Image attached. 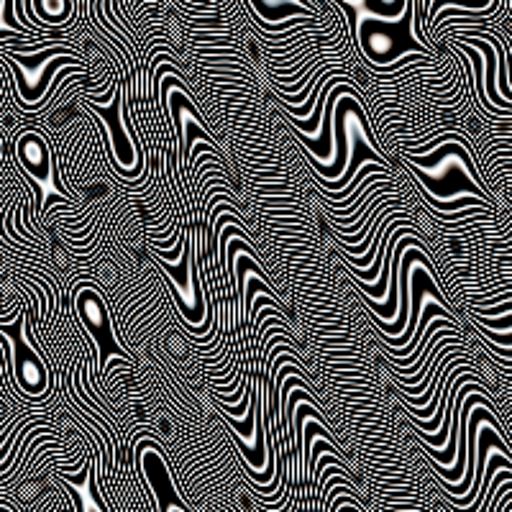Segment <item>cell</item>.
Returning <instances> with one entry per match:
<instances>
[{
    "mask_svg": "<svg viewBox=\"0 0 512 512\" xmlns=\"http://www.w3.org/2000/svg\"><path fill=\"white\" fill-rule=\"evenodd\" d=\"M16 344V361H13V379L16 382L8 384L13 392L24 390L26 395H47L49 384H52V354L49 351H39L36 346H31L29 338L21 336L13 338Z\"/></svg>",
    "mask_w": 512,
    "mask_h": 512,
    "instance_id": "1",
    "label": "cell"
},
{
    "mask_svg": "<svg viewBox=\"0 0 512 512\" xmlns=\"http://www.w3.org/2000/svg\"><path fill=\"white\" fill-rule=\"evenodd\" d=\"M16 157L18 162L29 169L36 180H49L54 172V152H52V141L44 134H24L18 136L16 141Z\"/></svg>",
    "mask_w": 512,
    "mask_h": 512,
    "instance_id": "2",
    "label": "cell"
},
{
    "mask_svg": "<svg viewBox=\"0 0 512 512\" xmlns=\"http://www.w3.org/2000/svg\"><path fill=\"white\" fill-rule=\"evenodd\" d=\"M472 323H479V326L495 328V331H512V313L497 315V318H484V315L472 313Z\"/></svg>",
    "mask_w": 512,
    "mask_h": 512,
    "instance_id": "4",
    "label": "cell"
},
{
    "mask_svg": "<svg viewBox=\"0 0 512 512\" xmlns=\"http://www.w3.org/2000/svg\"><path fill=\"white\" fill-rule=\"evenodd\" d=\"M472 326L477 328V333L484 341H492L497 346H512V331H495V328L479 326V323H472Z\"/></svg>",
    "mask_w": 512,
    "mask_h": 512,
    "instance_id": "3",
    "label": "cell"
}]
</instances>
